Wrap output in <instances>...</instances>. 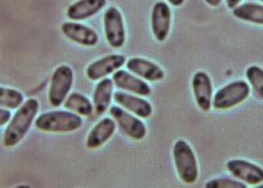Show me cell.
<instances>
[{
  "label": "cell",
  "instance_id": "1",
  "mask_svg": "<svg viewBox=\"0 0 263 188\" xmlns=\"http://www.w3.org/2000/svg\"><path fill=\"white\" fill-rule=\"evenodd\" d=\"M38 110L39 102L34 98H30L22 104L4 134V144L6 147H13L21 142L29 130Z\"/></svg>",
  "mask_w": 263,
  "mask_h": 188
},
{
  "label": "cell",
  "instance_id": "2",
  "mask_svg": "<svg viewBox=\"0 0 263 188\" xmlns=\"http://www.w3.org/2000/svg\"><path fill=\"white\" fill-rule=\"evenodd\" d=\"M82 124L80 115L66 111L43 113L34 122L35 127L46 133H71L79 129Z\"/></svg>",
  "mask_w": 263,
  "mask_h": 188
},
{
  "label": "cell",
  "instance_id": "3",
  "mask_svg": "<svg viewBox=\"0 0 263 188\" xmlns=\"http://www.w3.org/2000/svg\"><path fill=\"white\" fill-rule=\"evenodd\" d=\"M175 168L181 180L186 184H193L198 179V164L193 149L185 141L179 140L173 147Z\"/></svg>",
  "mask_w": 263,
  "mask_h": 188
},
{
  "label": "cell",
  "instance_id": "4",
  "mask_svg": "<svg viewBox=\"0 0 263 188\" xmlns=\"http://www.w3.org/2000/svg\"><path fill=\"white\" fill-rule=\"evenodd\" d=\"M249 86L244 81H235L220 88L213 98L216 110H227L243 102L249 96Z\"/></svg>",
  "mask_w": 263,
  "mask_h": 188
},
{
  "label": "cell",
  "instance_id": "5",
  "mask_svg": "<svg viewBox=\"0 0 263 188\" xmlns=\"http://www.w3.org/2000/svg\"><path fill=\"white\" fill-rule=\"evenodd\" d=\"M73 84V71L69 66L58 67L52 77L50 90H49V100L50 103L55 108L65 102L66 97L69 93L71 87Z\"/></svg>",
  "mask_w": 263,
  "mask_h": 188
},
{
  "label": "cell",
  "instance_id": "6",
  "mask_svg": "<svg viewBox=\"0 0 263 188\" xmlns=\"http://www.w3.org/2000/svg\"><path fill=\"white\" fill-rule=\"evenodd\" d=\"M103 25L106 41L112 48H122L126 40V30L123 16L117 8L110 7L105 11Z\"/></svg>",
  "mask_w": 263,
  "mask_h": 188
},
{
  "label": "cell",
  "instance_id": "7",
  "mask_svg": "<svg viewBox=\"0 0 263 188\" xmlns=\"http://www.w3.org/2000/svg\"><path fill=\"white\" fill-rule=\"evenodd\" d=\"M110 114L117 122V124L119 125V128H121L122 130L130 138H133L135 140H141L145 137L146 135L145 125L134 115L126 112L122 108L116 107V105H113V107L110 108Z\"/></svg>",
  "mask_w": 263,
  "mask_h": 188
},
{
  "label": "cell",
  "instance_id": "8",
  "mask_svg": "<svg viewBox=\"0 0 263 188\" xmlns=\"http://www.w3.org/2000/svg\"><path fill=\"white\" fill-rule=\"evenodd\" d=\"M227 169L236 179L244 181L249 185H257L263 182V169L242 159H233L227 162Z\"/></svg>",
  "mask_w": 263,
  "mask_h": 188
},
{
  "label": "cell",
  "instance_id": "9",
  "mask_svg": "<svg viewBox=\"0 0 263 188\" xmlns=\"http://www.w3.org/2000/svg\"><path fill=\"white\" fill-rule=\"evenodd\" d=\"M125 63L126 58L124 55H107L91 63L86 69V76L91 81H98L123 67Z\"/></svg>",
  "mask_w": 263,
  "mask_h": 188
},
{
  "label": "cell",
  "instance_id": "10",
  "mask_svg": "<svg viewBox=\"0 0 263 188\" xmlns=\"http://www.w3.org/2000/svg\"><path fill=\"white\" fill-rule=\"evenodd\" d=\"M171 25V11L165 3L155 4L152 11V30L159 42L166 39Z\"/></svg>",
  "mask_w": 263,
  "mask_h": 188
},
{
  "label": "cell",
  "instance_id": "11",
  "mask_svg": "<svg viewBox=\"0 0 263 188\" xmlns=\"http://www.w3.org/2000/svg\"><path fill=\"white\" fill-rule=\"evenodd\" d=\"M62 31L71 41L84 46H93L98 43L99 40L97 32L93 29L85 25L79 24V23H64L62 25Z\"/></svg>",
  "mask_w": 263,
  "mask_h": 188
},
{
  "label": "cell",
  "instance_id": "12",
  "mask_svg": "<svg viewBox=\"0 0 263 188\" xmlns=\"http://www.w3.org/2000/svg\"><path fill=\"white\" fill-rule=\"evenodd\" d=\"M193 89L198 107L202 111H210L212 108L213 87L212 81L205 72H197L193 79Z\"/></svg>",
  "mask_w": 263,
  "mask_h": 188
},
{
  "label": "cell",
  "instance_id": "13",
  "mask_svg": "<svg viewBox=\"0 0 263 188\" xmlns=\"http://www.w3.org/2000/svg\"><path fill=\"white\" fill-rule=\"evenodd\" d=\"M126 66L129 71L152 82L160 81L164 78L163 70L159 66L144 60V58H130Z\"/></svg>",
  "mask_w": 263,
  "mask_h": 188
},
{
  "label": "cell",
  "instance_id": "14",
  "mask_svg": "<svg viewBox=\"0 0 263 188\" xmlns=\"http://www.w3.org/2000/svg\"><path fill=\"white\" fill-rule=\"evenodd\" d=\"M113 82L117 87L137 93V95L149 96L152 92V89L146 82L130 74L125 70H117L113 74Z\"/></svg>",
  "mask_w": 263,
  "mask_h": 188
},
{
  "label": "cell",
  "instance_id": "15",
  "mask_svg": "<svg viewBox=\"0 0 263 188\" xmlns=\"http://www.w3.org/2000/svg\"><path fill=\"white\" fill-rule=\"evenodd\" d=\"M113 98L116 103L121 104L122 107L135 113L141 119H147L152 115V105L143 98L129 95V93L123 91H116L113 93Z\"/></svg>",
  "mask_w": 263,
  "mask_h": 188
},
{
  "label": "cell",
  "instance_id": "16",
  "mask_svg": "<svg viewBox=\"0 0 263 188\" xmlns=\"http://www.w3.org/2000/svg\"><path fill=\"white\" fill-rule=\"evenodd\" d=\"M105 4L106 0H79L69 7L67 16L73 21L87 20L97 14Z\"/></svg>",
  "mask_w": 263,
  "mask_h": 188
},
{
  "label": "cell",
  "instance_id": "17",
  "mask_svg": "<svg viewBox=\"0 0 263 188\" xmlns=\"http://www.w3.org/2000/svg\"><path fill=\"white\" fill-rule=\"evenodd\" d=\"M116 124L113 120L105 117L97 123L87 137L86 144L89 148H98L102 146L115 133Z\"/></svg>",
  "mask_w": 263,
  "mask_h": 188
},
{
  "label": "cell",
  "instance_id": "18",
  "mask_svg": "<svg viewBox=\"0 0 263 188\" xmlns=\"http://www.w3.org/2000/svg\"><path fill=\"white\" fill-rule=\"evenodd\" d=\"M113 80L103 79L97 84L93 92V109L96 115L103 114L109 108L113 96Z\"/></svg>",
  "mask_w": 263,
  "mask_h": 188
},
{
  "label": "cell",
  "instance_id": "19",
  "mask_svg": "<svg viewBox=\"0 0 263 188\" xmlns=\"http://www.w3.org/2000/svg\"><path fill=\"white\" fill-rule=\"evenodd\" d=\"M233 15L238 20L263 25V6L247 3L233 9Z\"/></svg>",
  "mask_w": 263,
  "mask_h": 188
},
{
  "label": "cell",
  "instance_id": "20",
  "mask_svg": "<svg viewBox=\"0 0 263 188\" xmlns=\"http://www.w3.org/2000/svg\"><path fill=\"white\" fill-rule=\"evenodd\" d=\"M64 104L66 109L77 112L83 116H89L93 110L89 99L79 92H72L69 95Z\"/></svg>",
  "mask_w": 263,
  "mask_h": 188
},
{
  "label": "cell",
  "instance_id": "21",
  "mask_svg": "<svg viewBox=\"0 0 263 188\" xmlns=\"http://www.w3.org/2000/svg\"><path fill=\"white\" fill-rule=\"evenodd\" d=\"M24 96L15 89L12 88H0V104L2 108L17 109L23 104Z\"/></svg>",
  "mask_w": 263,
  "mask_h": 188
},
{
  "label": "cell",
  "instance_id": "22",
  "mask_svg": "<svg viewBox=\"0 0 263 188\" xmlns=\"http://www.w3.org/2000/svg\"><path fill=\"white\" fill-rule=\"evenodd\" d=\"M246 78L257 97L263 100V69L258 66L249 67L246 71Z\"/></svg>",
  "mask_w": 263,
  "mask_h": 188
},
{
  "label": "cell",
  "instance_id": "23",
  "mask_svg": "<svg viewBox=\"0 0 263 188\" xmlns=\"http://www.w3.org/2000/svg\"><path fill=\"white\" fill-rule=\"evenodd\" d=\"M206 188H245L246 184L231 179H215L205 184Z\"/></svg>",
  "mask_w": 263,
  "mask_h": 188
},
{
  "label": "cell",
  "instance_id": "24",
  "mask_svg": "<svg viewBox=\"0 0 263 188\" xmlns=\"http://www.w3.org/2000/svg\"><path fill=\"white\" fill-rule=\"evenodd\" d=\"M10 119H11V112L2 108V110H0V125L4 126L6 123L10 121Z\"/></svg>",
  "mask_w": 263,
  "mask_h": 188
},
{
  "label": "cell",
  "instance_id": "25",
  "mask_svg": "<svg viewBox=\"0 0 263 188\" xmlns=\"http://www.w3.org/2000/svg\"><path fill=\"white\" fill-rule=\"evenodd\" d=\"M227 6H228L229 9H234L237 7V5L240 4L242 0H226Z\"/></svg>",
  "mask_w": 263,
  "mask_h": 188
},
{
  "label": "cell",
  "instance_id": "26",
  "mask_svg": "<svg viewBox=\"0 0 263 188\" xmlns=\"http://www.w3.org/2000/svg\"><path fill=\"white\" fill-rule=\"evenodd\" d=\"M222 0H205V3L212 7H217L221 4Z\"/></svg>",
  "mask_w": 263,
  "mask_h": 188
},
{
  "label": "cell",
  "instance_id": "27",
  "mask_svg": "<svg viewBox=\"0 0 263 188\" xmlns=\"http://www.w3.org/2000/svg\"><path fill=\"white\" fill-rule=\"evenodd\" d=\"M185 0H169V3L175 7H178V6H182L184 4Z\"/></svg>",
  "mask_w": 263,
  "mask_h": 188
},
{
  "label": "cell",
  "instance_id": "28",
  "mask_svg": "<svg viewBox=\"0 0 263 188\" xmlns=\"http://www.w3.org/2000/svg\"><path fill=\"white\" fill-rule=\"evenodd\" d=\"M260 187H263V184H262V185H261V186H260Z\"/></svg>",
  "mask_w": 263,
  "mask_h": 188
},
{
  "label": "cell",
  "instance_id": "29",
  "mask_svg": "<svg viewBox=\"0 0 263 188\" xmlns=\"http://www.w3.org/2000/svg\"><path fill=\"white\" fill-rule=\"evenodd\" d=\"M261 2H262V3H263V0H261Z\"/></svg>",
  "mask_w": 263,
  "mask_h": 188
}]
</instances>
